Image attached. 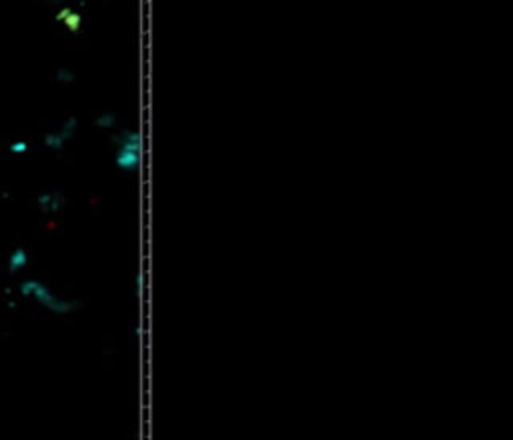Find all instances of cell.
I'll use <instances>...</instances> for the list:
<instances>
[{
  "instance_id": "5",
  "label": "cell",
  "mask_w": 513,
  "mask_h": 440,
  "mask_svg": "<svg viewBox=\"0 0 513 440\" xmlns=\"http://www.w3.org/2000/svg\"><path fill=\"white\" fill-rule=\"evenodd\" d=\"M44 144L48 146V148H52V150H60L64 146V138L60 136V132H48L44 136Z\"/></svg>"
},
{
  "instance_id": "10",
  "label": "cell",
  "mask_w": 513,
  "mask_h": 440,
  "mask_svg": "<svg viewBox=\"0 0 513 440\" xmlns=\"http://www.w3.org/2000/svg\"><path fill=\"white\" fill-rule=\"evenodd\" d=\"M52 198H54V192H46V194H40V196H38V206H40L44 212H48V206H50Z\"/></svg>"
},
{
  "instance_id": "9",
  "label": "cell",
  "mask_w": 513,
  "mask_h": 440,
  "mask_svg": "<svg viewBox=\"0 0 513 440\" xmlns=\"http://www.w3.org/2000/svg\"><path fill=\"white\" fill-rule=\"evenodd\" d=\"M10 152H12V154H24V152H28V144H26L24 140L12 142V144H10Z\"/></svg>"
},
{
  "instance_id": "3",
  "label": "cell",
  "mask_w": 513,
  "mask_h": 440,
  "mask_svg": "<svg viewBox=\"0 0 513 440\" xmlns=\"http://www.w3.org/2000/svg\"><path fill=\"white\" fill-rule=\"evenodd\" d=\"M26 264H28V254H26V250L20 248V246L14 248V250L10 252V256H8V272H10V274H16V272L24 270Z\"/></svg>"
},
{
  "instance_id": "2",
  "label": "cell",
  "mask_w": 513,
  "mask_h": 440,
  "mask_svg": "<svg viewBox=\"0 0 513 440\" xmlns=\"http://www.w3.org/2000/svg\"><path fill=\"white\" fill-rule=\"evenodd\" d=\"M18 292L24 298H32L34 302H38L40 306H44L46 310H50L54 314H70L72 310L78 308V302L60 298L58 294H54V292L46 284H42L40 280H34V278H28V280L20 282L18 284Z\"/></svg>"
},
{
  "instance_id": "1",
  "label": "cell",
  "mask_w": 513,
  "mask_h": 440,
  "mask_svg": "<svg viewBox=\"0 0 513 440\" xmlns=\"http://www.w3.org/2000/svg\"><path fill=\"white\" fill-rule=\"evenodd\" d=\"M112 142L118 146L114 164L122 172H137L143 162V136L137 130H122L112 136Z\"/></svg>"
},
{
  "instance_id": "7",
  "label": "cell",
  "mask_w": 513,
  "mask_h": 440,
  "mask_svg": "<svg viewBox=\"0 0 513 440\" xmlns=\"http://www.w3.org/2000/svg\"><path fill=\"white\" fill-rule=\"evenodd\" d=\"M80 24H82V16H80V12H76V10H72L70 16L64 20V26H66L70 32H78V30H80Z\"/></svg>"
},
{
  "instance_id": "6",
  "label": "cell",
  "mask_w": 513,
  "mask_h": 440,
  "mask_svg": "<svg viewBox=\"0 0 513 440\" xmlns=\"http://www.w3.org/2000/svg\"><path fill=\"white\" fill-rule=\"evenodd\" d=\"M114 122H116V114H112V112H104V114H98L94 118V124L98 128H112Z\"/></svg>"
},
{
  "instance_id": "4",
  "label": "cell",
  "mask_w": 513,
  "mask_h": 440,
  "mask_svg": "<svg viewBox=\"0 0 513 440\" xmlns=\"http://www.w3.org/2000/svg\"><path fill=\"white\" fill-rule=\"evenodd\" d=\"M76 126H78V120H76V116H70L64 124H62V128L58 130L60 132V136L64 138V142L66 140H70L72 136H74V132H76Z\"/></svg>"
},
{
  "instance_id": "11",
  "label": "cell",
  "mask_w": 513,
  "mask_h": 440,
  "mask_svg": "<svg viewBox=\"0 0 513 440\" xmlns=\"http://www.w3.org/2000/svg\"><path fill=\"white\" fill-rule=\"evenodd\" d=\"M70 12H72V8H70V6H64V8H60V10L56 12L54 20H56V22H64V20L70 16Z\"/></svg>"
},
{
  "instance_id": "8",
  "label": "cell",
  "mask_w": 513,
  "mask_h": 440,
  "mask_svg": "<svg viewBox=\"0 0 513 440\" xmlns=\"http://www.w3.org/2000/svg\"><path fill=\"white\" fill-rule=\"evenodd\" d=\"M74 78H76V76H74V72H72L70 68H58L56 74H54V80H56V82H66V84H68V82H74Z\"/></svg>"
}]
</instances>
